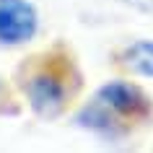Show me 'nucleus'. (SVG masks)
<instances>
[{"label": "nucleus", "instance_id": "nucleus-1", "mask_svg": "<svg viewBox=\"0 0 153 153\" xmlns=\"http://www.w3.org/2000/svg\"><path fill=\"white\" fill-rule=\"evenodd\" d=\"M13 86L31 114L42 122H57L70 112L83 88V73L68 44L57 42L49 49L21 60L13 75Z\"/></svg>", "mask_w": 153, "mask_h": 153}, {"label": "nucleus", "instance_id": "nucleus-4", "mask_svg": "<svg viewBox=\"0 0 153 153\" xmlns=\"http://www.w3.org/2000/svg\"><path fill=\"white\" fill-rule=\"evenodd\" d=\"M73 125L86 130V132H91L94 137H99L101 143H109V145L125 143V140L135 132L130 125H125L117 114H112L94 96H91L86 104H81V109L73 114Z\"/></svg>", "mask_w": 153, "mask_h": 153}, {"label": "nucleus", "instance_id": "nucleus-6", "mask_svg": "<svg viewBox=\"0 0 153 153\" xmlns=\"http://www.w3.org/2000/svg\"><path fill=\"white\" fill-rule=\"evenodd\" d=\"M21 112V106L16 101V88L8 81H3L0 75V117H16Z\"/></svg>", "mask_w": 153, "mask_h": 153}, {"label": "nucleus", "instance_id": "nucleus-3", "mask_svg": "<svg viewBox=\"0 0 153 153\" xmlns=\"http://www.w3.org/2000/svg\"><path fill=\"white\" fill-rule=\"evenodd\" d=\"M42 29L39 10L31 0H0V47L16 49L36 39Z\"/></svg>", "mask_w": 153, "mask_h": 153}, {"label": "nucleus", "instance_id": "nucleus-5", "mask_svg": "<svg viewBox=\"0 0 153 153\" xmlns=\"http://www.w3.org/2000/svg\"><path fill=\"white\" fill-rule=\"evenodd\" d=\"M112 65L122 75H135L153 81V39H135L117 49L112 57Z\"/></svg>", "mask_w": 153, "mask_h": 153}, {"label": "nucleus", "instance_id": "nucleus-2", "mask_svg": "<svg viewBox=\"0 0 153 153\" xmlns=\"http://www.w3.org/2000/svg\"><path fill=\"white\" fill-rule=\"evenodd\" d=\"M94 99H99L109 112L117 114L132 130L148 127L153 122V96L143 86H137L135 81H130L125 75L101 83L94 91Z\"/></svg>", "mask_w": 153, "mask_h": 153}, {"label": "nucleus", "instance_id": "nucleus-7", "mask_svg": "<svg viewBox=\"0 0 153 153\" xmlns=\"http://www.w3.org/2000/svg\"><path fill=\"white\" fill-rule=\"evenodd\" d=\"M122 5H127L130 10H137V13H145V16H153V0H120Z\"/></svg>", "mask_w": 153, "mask_h": 153}]
</instances>
